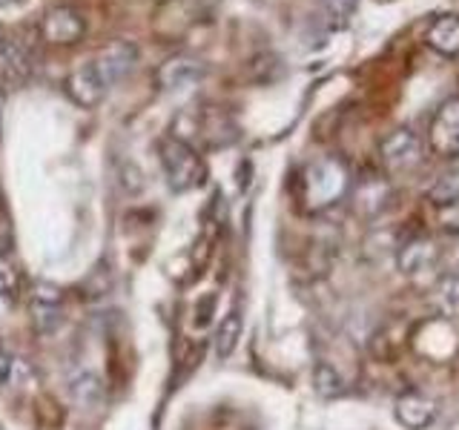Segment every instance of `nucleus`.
<instances>
[{"instance_id": "412c9836", "label": "nucleus", "mask_w": 459, "mask_h": 430, "mask_svg": "<svg viewBox=\"0 0 459 430\" xmlns=\"http://www.w3.org/2000/svg\"><path fill=\"white\" fill-rule=\"evenodd\" d=\"M359 6V0H322V12H325V23L330 29H342L348 26L353 18V12Z\"/></svg>"}, {"instance_id": "4be33fe9", "label": "nucleus", "mask_w": 459, "mask_h": 430, "mask_svg": "<svg viewBox=\"0 0 459 430\" xmlns=\"http://www.w3.org/2000/svg\"><path fill=\"white\" fill-rule=\"evenodd\" d=\"M250 72H253V78H255L258 83H270V81L281 78L284 64H281V57H279V55L264 52V55H258V57H253V61H250Z\"/></svg>"}, {"instance_id": "6e6552de", "label": "nucleus", "mask_w": 459, "mask_h": 430, "mask_svg": "<svg viewBox=\"0 0 459 430\" xmlns=\"http://www.w3.org/2000/svg\"><path fill=\"white\" fill-rule=\"evenodd\" d=\"M40 35L49 47H75L86 35V18L75 6H52L40 21Z\"/></svg>"}, {"instance_id": "c85d7f7f", "label": "nucleus", "mask_w": 459, "mask_h": 430, "mask_svg": "<svg viewBox=\"0 0 459 430\" xmlns=\"http://www.w3.org/2000/svg\"><path fill=\"white\" fill-rule=\"evenodd\" d=\"M12 4H18V0H0V6H12Z\"/></svg>"}, {"instance_id": "f03ea898", "label": "nucleus", "mask_w": 459, "mask_h": 430, "mask_svg": "<svg viewBox=\"0 0 459 430\" xmlns=\"http://www.w3.org/2000/svg\"><path fill=\"white\" fill-rule=\"evenodd\" d=\"M158 158L172 193H190L207 181V161L193 143L167 135L158 143Z\"/></svg>"}, {"instance_id": "dca6fc26", "label": "nucleus", "mask_w": 459, "mask_h": 430, "mask_svg": "<svg viewBox=\"0 0 459 430\" xmlns=\"http://www.w3.org/2000/svg\"><path fill=\"white\" fill-rule=\"evenodd\" d=\"M241 330H244V319L238 310H230L224 319L215 327V336H212V350L219 358H230L238 348V339H241Z\"/></svg>"}, {"instance_id": "f257e3e1", "label": "nucleus", "mask_w": 459, "mask_h": 430, "mask_svg": "<svg viewBox=\"0 0 459 430\" xmlns=\"http://www.w3.org/2000/svg\"><path fill=\"white\" fill-rule=\"evenodd\" d=\"M353 172L339 155H325L310 161L299 176V198L307 212H322L351 193Z\"/></svg>"}, {"instance_id": "c756f323", "label": "nucleus", "mask_w": 459, "mask_h": 430, "mask_svg": "<svg viewBox=\"0 0 459 430\" xmlns=\"http://www.w3.org/2000/svg\"><path fill=\"white\" fill-rule=\"evenodd\" d=\"M0 104H4V83H0Z\"/></svg>"}, {"instance_id": "aec40b11", "label": "nucleus", "mask_w": 459, "mask_h": 430, "mask_svg": "<svg viewBox=\"0 0 459 430\" xmlns=\"http://www.w3.org/2000/svg\"><path fill=\"white\" fill-rule=\"evenodd\" d=\"M313 384H316V393L325 396V399H333V396H342L344 393V382L339 373L330 367V365H319L313 373Z\"/></svg>"}, {"instance_id": "a878e982", "label": "nucleus", "mask_w": 459, "mask_h": 430, "mask_svg": "<svg viewBox=\"0 0 459 430\" xmlns=\"http://www.w3.org/2000/svg\"><path fill=\"white\" fill-rule=\"evenodd\" d=\"M442 215V229H448V233H459V204L448 207V210H439Z\"/></svg>"}, {"instance_id": "f8f14e48", "label": "nucleus", "mask_w": 459, "mask_h": 430, "mask_svg": "<svg viewBox=\"0 0 459 430\" xmlns=\"http://www.w3.org/2000/svg\"><path fill=\"white\" fill-rule=\"evenodd\" d=\"M439 258V247L428 236L411 238L405 244H399L396 250V267L405 272V276H416V272H425L437 264Z\"/></svg>"}, {"instance_id": "ddd939ff", "label": "nucleus", "mask_w": 459, "mask_h": 430, "mask_svg": "<svg viewBox=\"0 0 459 430\" xmlns=\"http://www.w3.org/2000/svg\"><path fill=\"white\" fill-rule=\"evenodd\" d=\"M428 47L442 57H456L459 55V18L456 14H439L428 26Z\"/></svg>"}, {"instance_id": "1a4fd4ad", "label": "nucleus", "mask_w": 459, "mask_h": 430, "mask_svg": "<svg viewBox=\"0 0 459 430\" xmlns=\"http://www.w3.org/2000/svg\"><path fill=\"white\" fill-rule=\"evenodd\" d=\"M135 61H138V47L133 40H112L92 57V66L98 69V75L104 78V83L112 90V86L135 66Z\"/></svg>"}, {"instance_id": "9b49d317", "label": "nucleus", "mask_w": 459, "mask_h": 430, "mask_svg": "<svg viewBox=\"0 0 459 430\" xmlns=\"http://www.w3.org/2000/svg\"><path fill=\"white\" fill-rule=\"evenodd\" d=\"M437 413H439V405L430 396L420 393V391H408V393H402L396 399V405H394V416H396V422L402 427H408V430H425L434 425L437 419Z\"/></svg>"}, {"instance_id": "20e7f679", "label": "nucleus", "mask_w": 459, "mask_h": 430, "mask_svg": "<svg viewBox=\"0 0 459 430\" xmlns=\"http://www.w3.org/2000/svg\"><path fill=\"white\" fill-rule=\"evenodd\" d=\"M425 158V141L411 126H399L387 133L379 143V161L387 176H399L413 167H420Z\"/></svg>"}, {"instance_id": "4468645a", "label": "nucleus", "mask_w": 459, "mask_h": 430, "mask_svg": "<svg viewBox=\"0 0 459 430\" xmlns=\"http://www.w3.org/2000/svg\"><path fill=\"white\" fill-rule=\"evenodd\" d=\"M430 310L437 313V319H454L459 315V276L456 272H445L437 279L434 290L428 296Z\"/></svg>"}, {"instance_id": "f3484780", "label": "nucleus", "mask_w": 459, "mask_h": 430, "mask_svg": "<svg viewBox=\"0 0 459 430\" xmlns=\"http://www.w3.org/2000/svg\"><path fill=\"white\" fill-rule=\"evenodd\" d=\"M69 396L75 405L81 408H92L104 399V382H100L98 373L92 370H81L78 376L69 379Z\"/></svg>"}, {"instance_id": "9d476101", "label": "nucleus", "mask_w": 459, "mask_h": 430, "mask_svg": "<svg viewBox=\"0 0 459 430\" xmlns=\"http://www.w3.org/2000/svg\"><path fill=\"white\" fill-rule=\"evenodd\" d=\"M64 92L69 95L72 104H78L83 109H92L107 98L109 86L104 83V78L98 75V69L90 61V64L78 66L75 72H69L66 81H64Z\"/></svg>"}, {"instance_id": "b1692460", "label": "nucleus", "mask_w": 459, "mask_h": 430, "mask_svg": "<svg viewBox=\"0 0 459 430\" xmlns=\"http://www.w3.org/2000/svg\"><path fill=\"white\" fill-rule=\"evenodd\" d=\"M38 305H61L64 301V293L61 287H55L52 281H35L32 284V296H29Z\"/></svg>"}, {"instance_id": "6ab92c4d", "label": "nucleus", "mask_w": 459, "mask_h": 430, "mask_svg": "<svg viewBox=\"0 0 459 430\" xmlns=\"http://www.w3.org/2000/svg\"><path fill=\"white\" fill-rule=\"evenodd\" d=\"M29 313H32V324L40 336H52L55 330L64 324L61 305H38V301H32V305H29Z\"/></svg>"}, {"instance_id": "cd10ccee", "label": "nucleus", "mask_w": 459, "mask_h": 430, "mask_svg": "<svg viewBox=\"0 0 459 430\" xmlns=\"http://www.w3.org/2000/svg\"><path fill=\"white\" fill-rule=\"evenodd\" d=\"M6 43H9V32H6V26L0 23V52H4V47H6Z\"/></svg>"}, {"instance_id": "7ed1b4c3", "label": "nucleus", "mask_w": 459, "mask_h": 430, "mask_svg": "<svg viewBox=\"0 0 459 430\" xmlns=\"http://www.w3.org/2000/svg\"><path fill=\"white\" fill-rule=\"evenodd\" d=\"M176 124H190V135L204 150H224L238 141V126L224 107H212V104L190 107L178 115ZM190 135L184 138L186 143H190Z\"/></svg>"}, {"instance_id": "2eb2a0df", "label": "nucleus", "mask_w": 459, "mask_h": 430, "mask_svg": "<svg viewBox=\"0 0 459 430\" xmlns=\"http://www.w3.org/2000/svg\"><path fill=\"white\" fill-rule=\"evenodd\" d=\"M29 72H32V57H29L26 47L18 38H9L4 52H0V75L9 83L21 86L29 81Z\"/></svg>"}, {"instance_id": "5701e85b", "label": "nucleus", "mask_w": 459, "mask_h": 430, "mask_svg": "<svg viewBox=\"0 0 459 430\" xmlns=\"http://www.w3.org/2000/svg\"><path fill=\"white\" fill-rule=\"evenodd\" d=\"M0 296L9 301L21 296V272L6 255H0Z\"/></svg>"}, {"instance_id": "39448f33", "label": "nucleus", "mask_w": 459, "mask_h": 430, "mask_svg": "<svg viewBox=\"0 0 459 430\" xmlns=\"http://www.w3.org/2000/svg\"><path fill=\"white\" fill-rule=\"evenodd\" d=\"M207 78V61L193 52H176L155 69L152 83L158 92H184Z\"/></svg>"}, {"instance_id": "423d86ee", "label": "nucleus", "mask_w": 459, "mask_h": 430, "mask_svg": "<svg viewBox=\"0 0 459 430\" xmlns=\"http://www.w3.org/2000/svg\"><path fill=\"white\" fill-rule=\"evenodd\" d=\"M428 147L439 158H459V95L442 100L428 126Z\"/></svg>"}, {"instance_id": "a211bd4d", "label": "nucleus", "mask_w": 459, "mask_h": 430, "mask_svg": "<svg viewBox=\"0 0 459 430\" xmlns=\"http://www.w3.org/2000/svg\"><path fill=\"white\" fill-rule=\"evenodd\" d=\"M428 201H430V207H437V210H448V207L459 204V169L445 172L442 178L430 184Z\"/></svg>"}, {"instance_id": "0eeeda50", "label": "nucleus", "mask_w": 459, "mask_h": 430, "mask_svg": "<svg viewBox=\"0 0 459 430\" xmlns=\"http://www.w3.org/2000/svg\"><path fill=\"white\" fill-rule=\"evenodd\" d=\"M351 207L353 212L359 215V219H377L379 212L387 210V204H391V184H387V178L382 176V172H365V176L353 178L351 184Z\"/></svg>"}, {"instance_id": "393cba45", "label": "nucleus", "mask_w": 459, "mask_h": 430, "mask_svg": "<svg viewBox=\"0 0 459 430\" xmlns=\"http://www.w3.org/2000/svg\"><path fill=\"white\" fill-rule=\"evenodd\" d=\"M14 247V233H12V224L4 212H0V255H9V250Z\"/></svg>"}, {"instance_id": "bb28decb", "label": "nucleus", "mask_w": 459, "mask_h": 430, "mask_svg": "<svg viewBox=\"0 0 459 430\" xmlns=\"http://www.w3.org/2000/svg\"><path fill=\"white\" fill-rule=\"evenodd\" d=\"M9 370H12V356L4 350V344H0V393L9 387Z\"/></svg>"}]
</instances>
